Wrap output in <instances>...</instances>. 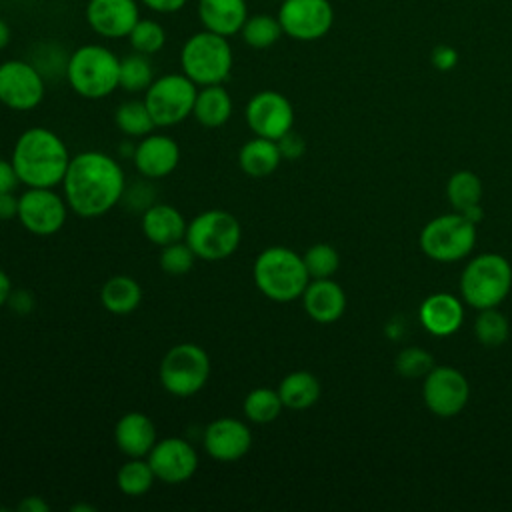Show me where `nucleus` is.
<instances>
[{
	"mask_svg": "<svg viewBox=\"0 0 512 512\" xmlns=\"http://www.w3.org/2000/svg\"><path fill=\"white\" fill-rule=\"evenodd\" d=\"M60 186L68 208L76 216L98 218L122 200L126 176L114 156L100 150H84L72 156Z\"/></svg>",
	"mask_w": 512,
	"mask_h": 512,
	"instance_id": "1",
	"label": "nucleus"
},
{
	"mask_svg": "<svg viewBox=\"0 0 512 512\" xmlns=\"http://www.w3.org/2000/svg\"><path fill=\"white\" fill-rule=\"evenodd\" d=\"M72 156L66 142L46 126L26 128L14 142L10 162L26 188H56L62 184Z\"/></svg>",
	"mask_w": 512,
	"mask_h": 512,
	"instance_id": "2",
	"label": "nucleus"
},
{
	"mask_svg": "<svg viewBox=\"0 0 512 512\" xmlns=\"http://www.w3.org/2000/svg\"><path fill=\"white\" fill-rule=\"evenodd\" d=\"M254 286L274 302H292L302 296L310 274L300 254L286 246L264 248L252 264Z\"/></svg>",
	"mask_w": 512,
	"mask_h": 512,
	"instance_id": "3",
	"label": "nucleus"
},
{
	"mask_svg": "<svg viewBox=\"0 0 512 512\" xmlns=\"http://www.w3.org/2000/svg\"><path fill=\"white\" fill-rule=\"evenodd\" d=\"M66 80L86 100L106 98L120 88V58L102 44H84L68 56Z\"/></svg>",
	"mask_w": 512,
	"mask_h": 512,
	"instance_id": "4",
	"label": "nucleus"
},
{
	"mask_svg": "<svg viewBox=\"0 0 512 512\" xmlns=\"http://www.w3.org/2000/svg\"><path fill=\"white\" fill-rule=\"evenodd\" d=\"M232 64L228 38L206 28L192 34L180 50V68L196 86L222 84L230 76Z\"/></svg>",
	"mask_w": 512,
	"mask_h": 512,
	"instance_id": "5",
	"label": "nucleus"
},
{
	"mask_svg": "<svg viewBox=\"0 0 512 512\" xmlns=\"http://www.w3.org/2000/svg\"><path fill=\"white\" fill-rule=\"evenodd\" d=\"M184 240L194 250L196 258L206 262H220L238 250L242 240V226L232 212L222 208H208L188 222Z\"/></svg>",
	"mask_w": 512,
	"mask_h": 512,
	"instance_id": "6",
	"label": "nucleus"
},
{
	"mask_svg": "<svg viewBox=\"0 0 512 512\" xmlns=\"http://www.w3.org/2000/svg\"><path fill=\"white\" fill-rule=\"evenodd\" d=\"M512 288V266L500 254H480L468 262L460 290L464 300L478 308H494Z\"/></svg>",
	"mask_w": 512,
	"mask_h": 512,
	"instance_id": "7",
	"label": "nucleus"
},
{
	"mask_svg": "<svg viewBox=\"0 0 512 512\" xmlns=\"http://www.w3.org/2000/svg\"><path fill=\"white\" fill-rule=\"evenodd\" d=\"M210 376L208 352L194 342H180L172 346L160 360L158 378L162 388L176 396L188 398L198 394Z\"/></svg>",
	"mask_w": 512,
	"mask_h": 512,
	"instance_id": "8",
	"label": "nucleus"
},
{
	"mask_svg": "<svg viewBox=\"0 0 512 512\" xmlns=\"http://www.w3.org/2000/svg\"><path fill=\"white\" fill-rule=\"evenodd\" d=\"M196 94L198 86L184 72H172L154 78L142 100L156 128H168L192 116Z\"/></svg>",
	"mask_w": 512,
	"mask_h": 512,
	"instance_id": "9",
	"label": "nucleus"
},
{
	"mask_svg": "<svg viewBox=\"0 0 512 512\" xmlns=\"http://www.w3.org/2000/svg\"><path fill=\"white\" fill-rule=\"evenodd\" d=\"M474 242L476 224L460 212L430 220L420 234L424 254L438 262H456L464 258L474 248Z\"/></svg>",
	"mask_w": 512,
	"mask_h": 512,
	"instance_id": "10",
	"label": "nucleus"
},
{
	"mask_svg": "<svg viewBox=\"0 0 512 512\" xmlns=\"http://www.w3.org/2000/svg\"><path fill=\"white\" fill-rule=\"evenodd\" d=\"M46 94V78L28 60L12 58L0 64V104L16 112L40 106Z\"/></svg>",
	"mask_w": 512,
	"mask_h": 512,
	"instance_id": "11",
	"label": "nucleus"
},
{
	"mask_svg": "<svg viewBox=\"0 0 512 512\" xmlns=\"http://www.w3.org/2000/svg\"><path fill=\"white\" fill-rule=\"evenodd\" d=\"M64 194L56 188H26L18 196V222L36 236H52L62 230L68 218Z\"/></svg>",
	"mask_w": 512,
	"mask_h": 512,
	"instance_id": "12",
	"label": "nucleus"
},
{
	"mask_svg": "<svg viewBox=\"0 0 512 512\" xmlns=\"http://www.w3.org/2000/svg\"><path fill=\"white\" fill-rule=\"evenodd\" d=\"M244 118L254 136L278 140L292 130L294 108L284 94L276 90H260L248 100Z\"/></svg>",
	"mask_w": 512,
	"mask_h": 512,
	"instance_id": "13",
	"label": "nucleus"
},
{
	"mask_svg": "<svg viewBox=\"0 0 512 512\" xmlns=\"http://www.w3.org/2000/svg\"><path fill=\"white\" fill-rule=\"evenodd\" d=\"M278 20L286 36L308 42L332 28L334 12L328 0H282Z\"/></svg>",
	"mask_w": 512,
	"mask_h": 512,
	"instance_id": "14",
	"label": "nucleus"
},
{
	"mask_svg": "<svg viewBox=\"0 0 512 512\" xmlns=\"http://www.w3.org/2000/svg\"><path fill=\"white\" fill-rule=\"evenodd\" d=\"M146 460L156 480L164 484H184L198 470L196 448L180 436H168L158 440L148 452Z\"/></svg>",
	"mask_w": 512,
	"mask_h": 512,
	"instance_id": "15",
	"label": "nucleus"
},
{
	"mask_svg": "<svg viewBox=\"0 0 512 512\" xmlns=\"http://www.w3.org/2000/svg\"><path fill=\"white\" fill-rule=\"evenodd\" d=\"M424 402L436 416H456L468 402L470 386L462 372L452 366H438L426 374Z\"/></svg>",
	"mask_w": 512,
	"mask_h": 512,
	"instance_id": "16",
	"label": "nucleus"
},
{
	"mask_svg": "<svg viewBox=\"0 0 512 512\" xmlns=\"http://www.w3.org/2000/svg\"><path fill=\"white\" fill-rule=\"evenodd\" d=\"M202 446L216 462H236L248 454L252 446V430L240 418L220 416L204 428Z\"/></svg>",
	"mask_w": 512,
	"mask_h": 512,
	"instance_id": "17",
	"label": "nucleus"
},
{
	"mask_svg": "<svg viewBox=\"0 0 512 512\" xmlns=\"http://www.w3.org/2000/svg\"><path fill=\"white\" fill-rule=\"evenodd\" d=\"M138 20L136 0H88L86 4V22L102 38H128Z\"/></svg>",
	"mask_w": 512,
	"mask_h": 512,
	"instance_id": "18",
	"label": "nucleus"
},
{
	"mask_svg": "<svg viewBox=\"0 0 512 512\" xmlns=\"http://www.w3.org/2000/svg\"><path fill=\"white\" fill-rule=\"evenodd\" d=\"M180 162V146L168 134H154L140 138L134 148L132 164L146 180H160L170 176Z\"/></svg>",
	"mask_w": 512,
	"mask_h": 512,
	"instance_id": "19",
	"label": "nucleus"
},
{
	"mask_svg": "<svg viewBox=\"0 0 512 512\" xmlns=\"http://www.w3.org/2000/svg\"><path fill=\"white\" fill-rule=\"evenodd\" d=\"M158 442L156 424L144 412H126L114 426V444L128 458H146Z\"/></svg>",
	"mask_w": 512,
	"mask_h": 512,
	"instance_id": "20",
	"label": "nucleus"
},
{
	"mask_svg": "<svg viewBox=\"0 0 512 512\" xmlns=\"http://www.w3.org/2000/svg\"><path fill=\"white\" fill-rule=\"evenodd\" d=\"M300 298L306 314L318 324L336 322L346 308L344 290L330 278H312Z\"/></svg>",
	"mask_w": 512,
	"mask_h": 512,
	"instance_id": "21",
	"label": "nucleus"
},
{
	"mask_svg": "<svg viewBox=\"0 0 512 512\" xmlns=\"http://www.w3.org/2000/svg\"><path fill=\"white\" fill-rule=\"evenodd\" d=\"M140 224L144 238L160 248L184 240L188 228L184 214L176 206L162 202H154L148 210H144Z\"/></svg>",
	"mask_w": 512,
	"mask_h": 512,
	"instance_id": "22",
	"label": "nucleus"
},
{
	"mask_svg": "<svg viewBox=\"0 0 512 512\" xmlns=\"http://www.w3.org/2000/svg\"><path fill=\"white\" fill-rule=\"evenodd\" d=\"M198 18L206 30L230 38L240 34L248 18V4L246 0H200Z\"/></svg>",
	"mask_w": 512,
	"mask_h": 512,
	"instance_id": "23",
	"label": "nucleus"
},
{
	"mask_svg": "<svg viewBox=\"0 0 512 512\" xmlns=\"http://www.w3.org/2000/svg\"><path fill=\"white\" fill-rule=\"evenodd\" d=\"M464 318V310L458 298L446 292L428 296L420 306V322L436 336L454 334Z\"/></svg>",
	"mask_w": 512,
	"mask_h": 512,
	"instance_id": "24",
	"label": "nucleus"
},
{
	"mask_svg": "<svg viewBox=\"0 0 512 512\" xmlns=\"http://www.w3.org/2000/svg\"><path fill=\"white\" fill-rule=\"evenodd\" d=\"M282 162L280 148L276 140L254 136L246 140L238 150V166L250 178H266Z\"/></svg>",
	"mask_w": 512,
	"mask_h": 512,
	"instance_id": "25",
	"label": "nucleus"
},
{
	"mask_svg": "<svg viewBox=\"0 0 512 512\" xmlns=\"http://www.w3.org/2000/svg\"><path fill=\"white\" fill-rule=\"evenodd\" d=\"M234 104L230 92L222 84L200 86L192 108L194 120L204 128H220L232 116Z\"/></svg>",
	"mask_w": 512,
	"mask_h": 512,
	"instance_id": "26",
	"label": "nucleus"
},
{
	"mask_svg": "<svg viewBox=\"0 0 512 512\" xmlns=\"http://www.w3.org/2000/svg\"><path fill=\"white\" fill-rule=\"evenodd\" d=\"M142 302V286L128 274L110 276L100 288V304L110 314H130Z\"/></svg>",
	"mask_w": 512,
	"mask_h": 512,
	"instance_id": "27",
	"label": "nucleus"
},
{
	"mask_svg": "<svg viewBox=\"0 0 512 512\" xmlns=\"http://www.w3.org/2000/svg\"><path fill=\"white\" fill-rule=\"evenodd\" d=\"M276 390L284 408L290 410H306L314 406L320 398V382L308 370H294L286 374Z\"/></svg>",
	"mask_w": 512,
	"mask_h": 512,
	"instance_id": "28",
	"label": "nucleus"
},
{
	"mask_svg": "<svg viewBox=\"0 0 512 512\" xmlns=\"http://www.w3.org/2000/svg\"><path fill=\"white\" fill-rule=\"evenodd\" d=\"M282 408H284V404L280 400L278 390L266 388V386H258V388L250 390L242 402V414L252 424L274 422L280 416Z\"/></svg>",
	"mask_w": 512,
	"mask_h": 512,
	"instance_id": "29",
	"label": "nucleus"
},
{
	"mask_svg": "<svg viewBox=\"0 0 512 512\" xmlns=\"http://www.w3.org/2000/svg\"><path fill=\"white\" fill-rule=\"evenodd\" d=\"M114 124L128 138H144L156 128L144 100L122 102L114 112Z\"/></svg>",
	"mask_w": 512,
	"mask_h": 512,
	"instance_id": "30",
	"label": "nucleus"
},
{
	"mask_svg": "<svg viewBox=\"0 0 512 512\" xmlns=\"http://www.w3.org/2000/svg\"><path fill=\"white\" fill-rule=\"evenodd\" d=\"M154 480L156 476L146 458H128L116 472L118 490L132 498L144 496L152 488Z\"/></svg>",
	"mask_w": 512,
	"mask_h": 512,
	"instance_id": "31",
	"label": "nucleus"
},
{
	"mask_svg": "<svg viewBox=\"0 0 512 512\" xmlns=\"http://www.w3.org/2000/svg\"><path fill=\"white\" fill-rule=\"evenodd\" d=\"M282 34L284 32H282L278 16H270V14L248 16L242 30H240V36H242L244 44H248L250 48H256V50H264V48L274 46L280 40Z\"/></svg>",
	"mask_w": 512,
	"mask_h": 512,
	"instance_id": "32",
	"label": "nucleus"
},
{
	"mask_svg": "<svg viewBox=\"0 0 512 512\" xmlns=\"http://www.w3.org/2000/svg\"><path fill=\"white\" fill-rule=\"evenodd\" d=\"M154 82V66L146 54L132 52L120 60V88L126 92H146Z\"/></svg>",
	"mask_w": 512,
	"mask_h": 512,
	"instance_id": "33",
	"label": "nucleus"
},
{
	"mask_svg": "<svg viewBox=\"0 0 512 512\" xmlns=\"http://www.w3.org/2000/svg\"><path fill=\"white\" fill-rule=\"evenodd\" d=\"M446 194H448L450 204L458 212H464V210L480 204L482 182H480V178L474 172L460 170V172L450 176L448 186H446Z\"/></svg>",
	"mask_w": 512,
	"mask_h": 512,
	"instance_id": "34",
	"label": "nucleus"
},
{
	"mask_svg": "<svg viewBox=\"0 0 512 512\" xmlns=\"http://www.w3.org/2000/svg\"><path fill=\"white\" fill-rule=\"evenodd\" d=\"M128 42L134 52L152 56L160 52L166 44V30L162 28L160 22L150 20V18H140L132 32L128 34Z\"/></svg>",
	"mask_w": 512,
	"mask_h": 512,
	"instance_id": "35",
	"label": "nucleus"
},
{
	"mask_svg": "<svg viewBox=\"0 0 512 512\" xmlns=\"http://www.w3.org/2000/svg\"><path fill=\"white\" fill-rule=\"evenodd\" d=\"M474 332L478 342H482L484 346H500L506 342L510 326L508 320L502 312L494 308H484L480 312V316L474 322Z\"/></svg>",
	"mask_w": 512,
	"mask_h": 512,
	"instance_id": "36",
	"label": "nucleus"
},
{
	"mask_svg": "<svg viewBox=\"0 0 512 512\" xmlns=\"http://www.w3.org/2000/svg\"><path fill=\"white\" fill-rule=\"evenodd\" d=\"M302 260L310 274V280L312 278H332V274L340 266V256H338L336 248H332L330 244H324V242L310 246L304 252Z\"/></svg>",
	"mask_w": 512,
	"mask_h": 512,
	"instance_id": "37",
	"label": "nucleus"
},
{
	"mask_svg": "<svg viewBox=\"0 0 512 512\" xmlns=\"http://www.w3.org/2000/svg\"><path fill=\"white\" fill-rule=\"evenodd\" d=\"M194 262H196V254L188 246L186 240L162 246L160 258H158L160 270L164 274H168V276H184V274H188L192 270Z\"/></svg>",
	"mask_w": 512,
	"mask_h": 512,
	"instance_id": "38",
	"label": "nucleus"
},
{
	"mask_svg": "<svg viewBox=\"0 0 512 512\" xmlns=\"http://www.w3.org/2000/svg\"><path fill=\"white\" fill-rule=\"evenodd\" d=\"M434 368L432 356L422 348H406L396 358V372L406 378H418Z\"/></svg>",
	"mask_w": 512,
	"mask_h": 512,
	"instance_id": "39",
	"label": "nucleus"
},
{
	"mask_svg": "<svg viewBox=\"0 0 512 512\" xmlns=\"http://www.w3.org/2000/svg\"><path fill=\"white\" fill-rule=\"evenodd\" d=\"M124 206L130 210V212H144L148 210L154 202H156V192H154V186L146 184V182H136V184H130L124 188V194H122V200Z\"/></svg>",
	"mask_w": 512,
	"mask_h": 512,
	"instance_id": "40",
	"label": "nucleus"
},
{
	"mask_svg": "<svg viewBox=\"0 0 512 512\" xmlns=\"http://www.w3.org/2000/svg\"><path fill=\"white\" fill-rule=\"evenodd\" d=\"M278 148H280V154H282V160H298L304 150H306V142L302 136L294 134L292 130L286 132L282 138L276 140Z\"/></svg>",
	"mask_w": 512,
	"mask_h": 512,
	"instance_id": "41",
	"label": "nucleus"
},
{
	"mask_svg": "<svg viewBox=\"0 0 512 512\" xmlns=\"http://www.w3.org/2000/svg\"><path fill=\"white\" fill-rule=\"evenodd\" d=\"M6 304H8L16 314H28V312H32V308H34V296H32V292H28V290H24V288L12 290V294H10V298H8Z\"/></svg>",
	"mask_w": 512,
	"mask_h": 512,
	"instance_id": "42",
	"label": "nucleus"
},
{
	"mask_svg": "<svg viewBox=\"0 0 512 512\" xmlns=\"http://www.w3.org/2000/svg\"><path fill=\"white\" fill-rule=\"evenodd\" d=\"M458 62V54L454 48L450 46H438L434 48L432 52V64L438 68V70H452Z\"/></svg>",
	"mask_w": 512,
	"mask_h": 512,
	"instance_id": "43",
	"label": "nucleus"
},
{
	"mask_svg": "<svg viewBox=\"0 0 512 512\" xmlns=\"http://www.w3.org/2000/svg\"><path fill=\"white\" fill-rule=\"evenodd\" d=\"M20 184L16 170L10 160L0 158V194L4 192H14V188Z\"/></svg>",
	"mask_w": 512,
	"mask_h": 512,
	"instance_id": "44",
	"label": "nucleus"
},
{
	"mask_svg": "<svg viewBox=\"0 0 512 512\" xmlns=\"http://www.w3.org/2000/svg\"><path fill=\"white\" fill-rule=\"evenodd\" d=\"M146 8L158 14H174L186 6L188 0H140Z\"/></svg>",
	"mask_w": 512,
	"mask_h": 512,
	"instance_id": "45",
	"label": "nucleus"
},
{
	"mask_svg": "<svg viewBox=\"0 0 512 512\" xmlns=\"http://www.w3.org/2000/svg\"><path fill=\"white\" fill-rule=\"evenodd\" d=\"M18 216V196L12 192L0 194V220H12Z\"/></svg>",
	"mask_w": 512,
	"mask_h": 512,
	"instance_id": "46",
	"label": "nucleus"
},
{
	"mask_svg": "<svg viewBox=\"0 0 512 512\" xmlns=\"http://www.w3.org/2000/svg\"><path fill=\"white\" fill-rule=\"evenodd\" d=\"M18 510L20 512H48L50 506L42 496H26L24 500H20Z\"/></svg>",
	"mask_w": 512,
	"mask_h": 512,
	"instance_id": "47",
	"label": "nucleus"
},
{
	"mask_svg": "<svg viewBox=\"0 0 512 512\" xmlns=\"http://www.w3.org/2000/svg\"><path fill=\"white\" fill-rule=\"evenodd\" d=\"M12 280H10V276H8V272H4L2 268H0V308L2 306H6V302H8V298H10V294H12Z\"/></svg>",
	"mask_w": 512,
	"mask_h": 512,
	"instance_id": "48",
	"label": "nucleus"
},
{
	"mask_svg": "<svg viewBox=\"0 0 512 512\" xmlns=\"http://www.w3.org/2000/svg\"><path fill=\"white\" fill-rule=\"evenodd\" d=\"M10 42V26L0 18V50H4Z\"/></svg>",
	"mask_w": 512,
	"mask_h": 512,
	"instance_id": "49",
	"label": "nucleus"
},
{
	"mask_svg": "<svg viewBox=\"0 0 512 512\" xmlns=\"http://www.w3.org/2000/svg\"><path fill=\"white\" fill-rule=\"evenodd\" d=\"M72 510H74V512H78V510H86V512H92V510H94V506H90V504H78V506H72Z\"/></svg>",
	"mask_w": 512,
	"mask_h": 512,
	"instance_id": "50",
	"label": "nucleus"
},
{
	"mask_svg": "<svg viewBox=\"0 0 512 512\" xmlns=\"http://www.w3.org/2000/svg\"><path fill=\"white\" fill-rule=\"evenodd\" d=\"M280 2H282V0H280Z\"/></svg>",
	"mask_w": 512,
	"mask_h": 512,
	"instance_id": "51",
	"label": "nucleus"
}]
</instances>
